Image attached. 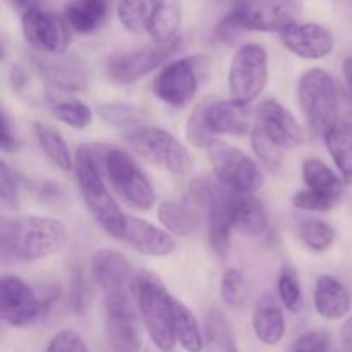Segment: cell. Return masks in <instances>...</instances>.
I'll return each mask as SVG.
<instances>
[{
    "label": "cell",
    "mask_w": 352,
    "mask_h": 352,
    "mask_svg": "<svg viewBox=\"0 0 352 352\" xmlns=\"http://www.w3.org/2000/svg\"><path fill=\"white\" fill-rule=\"evenodd\" d=\"M150 2H153V3H155V2H158V0H150Z\"/></svg>",
    "instance_id": "cell-51"
},
{
    "label": "cell",
    "mask_w": 352,
    "mask_h": 352,
    "mask_svg": "<svg viewBox=\"0 0 352 352\" xmlns=\"http://www.w3.org/2000/svg\"><path fill=\"white\" fill-rule=\"evenodd\" d=\"M302 179L308 191L327 201L337 205L344 192L342 181L333 174L332 168L318 158H308L302 164Z\"/></svg>",
    "instance_id": "cell-25"
},
{
    "label": "cell",
    "mask_w": 352,
    "mask_h": 352,
    "mask_svg": "<svg viewBox=\"0 0 352 352\" xmlns=\"http://www.w3.org/2000/svg\"><path fill=\"white\" fill-rule=\"evenodd\" d=\"M126 141L140 157L170 174L188 175L191 172V155L168 131L153 126H140L126 134Z\"/></svg>",
    "instance_id": "cell-8"
},
{
    "label": "cell",
    "mask_w": 352,
    "mask_h": 352,
    "mask_svg": "<svg viewBox=\"0 0 352 352\" xmlns=\"http://www.w3.org/2000/svg\"><path fill=\"white\" fill-rule=\"evenodd\" d=\"M96 110H98V116L107 124H112V126L117 127H133V129H136V127H140V122H143L144 119L140 107L131 105V103H102Z\"/></svg>",
    "instance_id": "cell-35"
},
{
    "label": "cell",
    "mask_w": 352,
    "mask_h": 352,
    "mask_svg": "<svg viewBox=\"0 0 352 352\" xmlns=\"http://www.w3.org/2000/svg\"><path fill=\"white\" fill-rule=\"evenodd\" d=\"M296 232L308 250L322 253L336 241V229L323 220H301L296 226Z\"/></svg>",
    "instance_id": "cell-33"
},
{
    "label": "cell",
    "mask_w": 352,
    "mask_h": 352,
    "mask_svg": "<svg viewBox=\"0 0 352 352\" xmlns=\"http://www.w3.org/2000/svg\"><path fill=\"white\" fill-rule=\"evenodd\" d=\"M232 192V189L208 177H198L191 182L192 199L206 210L210 246L220 258H226L229 253L230 234L234 230Z\"/></svg>",
    "instance_id": "cell-7"
},
{
    "label": "cell",
    "mask_w": 352,
    "mask_h": 352,
    "mask_svg": "<svg viewBox=\"0 0 352 352\" xmlns=\"http://www.w3.org/2000/svg\"><path fill=\"white\" fill-rule=\"evenodd\" d=\"M292 205L298 210H305V212H329V210H332L336 206L333 203L313 195L308 189H302V191L296 192L294 198H292Z\"/></svg>",
    "instance_id": "cell-44"
},
{
    "label": "cell",
    "mask_w": 352,
    "mask_h": 352,
    "mask_svg": "<svg viewBox=\"0 0 352 352\" xmlns=\"http://www.w3.org/2000/svg\"><path fill=\"white\" fill-rule=\"evenodd\" d=\"M340 122L352 127V93L340 91Z\"/></svg>",
    "instance_id": "cell-46"
},
{
    "label": "cell",
    "mask_w": 352,
    "mask_h": 352,
    "mask_svg": "<svg viewBox=\"0 0 352 352\" xmlns=\"http://www.w3.org/2000/svg\"><path fill=\"white\" fill-rule=\"evenodd\" d=\"M206 122L213 136H246L251 131V110L236 100L206 103Z\"/></svg>",
    "instance_id": "cell-20"
},
{
    "label": "cell",
    "mask_w": 352,
    "mask_h": 352,
    "mask_svg": "<svg viewBox=\"0 0 352 352\" xmlns=\"http://www.w3.org/2000/svg\"><path fill=\"white\" fill-rule=\"evenodd\" d=\"M158 219L175 236L191 237L199 229V215L191 203L164 201L158 208Z\"/></svg>",
    "instance_id": "cell-28"
},
{
    "label": "cell",
    "mask_w": 352,
    "mask_h": 352,
    "mask_svg": "<svg viewBox=\"0 0 352 352\" xmlns=\"http://www.w3.org/2000/svg\"><path fill=\"white\" fill-rule=\"evenodd\" d=\"M277 291H278V299L282 301V305L292 313L301 311L302 308V291H301V280H299V275L291 265H284V268L280 270L277 282Z\"/></svg>",
    "instance_id": "cell-37"
},
{
    "label": "cell",
    "mask_w": 352,
    "mask_h": 352,
    "mask_svg": "<svg viewBox=\"0 0 352 352\" xmlns=\"http://www.w3.org/2000/svg\"><path fill=\"white\" fill-rule=\"evenodd\" d=\"M251 144H253V150L256 153V157L260 158L261 164L272 172V174H278L282 170V165H284V150L278 146L277 143L270 140L267 134L263 133L260 126H256L251 134Z\"/></svg>",
    "instance_id": "cell-36"
},
{
    "label": "cell",
    "mask_w": 352,
    "mask_h": 352,
    "mask_svg": "<svg viewBox=\"0 0 352 352\" xmlns=\"http://www.w3.org/2000/svg\"><path fill=\"white\" fill-rule=\"evenodd\" d=\"M91 275L103 292V298L116 296H134L136 274L124 258L122 253L110 248H103L93 253Z\"/></svg>",
    "instance_id": "cell-16"
},
{
    "label": "cell",
    "mask_w": 352,
    "mask_h": 352,
    "mask_svg": "<svg viewBox=\"0 0 352 352\" xmlns=\"http://www.w3.org/2000/svg\"><path fill=\"white\" fill-rule=\"evenodd\" d=\"M330 349H332V337L322 330H311L298 337L287 352H330Z\"/></svg>",
    "instance_id": "cell-42"
},
{
    "label": "cell",
    "mask_w": 352,
    "mask_h": 352,
    "mask_svg": "<svg viewBox=\"0 0 352 352\" xmlns=\"http://www.w3.org/2000/svg\"><path fill=\"white\" fill-rule=\"evenodd\" d=\"M351 292L333 275H320L315 287V308L325 320H340L351 311Z\"/></svg>",
    "instance_id": "cell-21"
},
{
    "label": "cell",
    "mask_w": 352,
    "mask_h": 352,
    "mask_svg": "<svg viewBox=\"0 0 352 352\" xmlns=\"http://www.w3.org/2000/svg\"><path fill=\"white\" fill-rule=\"evenodd\" d=\"M232 227L244 237H258L268 229V213L253 195L232 192Z\"/></svg>",
    "instance_id": "cell-22"
},
{
    "label": "cell",
    "mask_w": 352,
    "mask_h": 352,
    "mask_svg": "<svg viewBox=\"0 0 352 352\" xmlns=\"http://www.w3.org/2000/svg\"><path fill=\"white\" fill-rule=\"evenodd\" d=\"M344 76H346L347 88H349V91L352 93V57H349L344 62Z\"/></svg>",
    "instance_id": "cell-49"
},
{
    "label": "cell",
    "mask_w": 352,
    "mask_h": 352,
    "mask_svg": "<svg viewBox=\"0 0 352 352\" xmlns=\"http://www.w3.org/2000/svg\"><path fill=\"white\" fill-rule=\"evenodd\" d=\"M174 333L184 351L203 352V330L195 313L179 299H174Z\"/></svg>",
    "instance_id": "cell-31"
},
{
    "label": "cell",
    "mask_w": 352,
    "mask_h": 352,
    "mask_svg": "<svg viewBox=\"0 0 352 352\" xmlns=\"http://www.w3.org/2000/svg\"><path fill=\"white\" fill-rule=\"evenodd\" d=\"M134 299L151 342L162 352L175 347L174 296L150 272H140L134 278Z\"/></svg>",
    "instance_id": "cell-3"
},
{
    "label": "cell",
    "mask_w": 352,
    "mask_h": 352,
    "mask_svg": "<svg viewBox=\"0 0 352 352\" xmlns=\"http://www.w3.org/2000/svg\"><path fill=\"white\" fill-rule=\"evenodd\" d=\"M258 126L282 150H294L305 141L298 119L277 100L261 102L258 107Z\"/></svg>",
    "instance_id": "cell-17"
},
{
    "label": "cell",
    "mask_w": 352,
    "mask_h": 352,
    "mask_svg": "<svg viewBox=\"0 0 352 352\" xmlns=\"http://www.w3.org/2000/svg\"><path fill=\"white\" fill-rule=\"evenodd\" d=\"M69 302H71V309L78 316L86 315L91 305V287L86 278L85 268L79 265L72 268L71 280H69Z\"/></svg>",
    "instance_id": "cell-38"
},
{
    "label": "cell",
    "mask_w": 352,
    "mask_h": 352,
    "mask_svg": "<svg viewBox=\"0 0 352 352\" xmlns=\"http://www.w3.org/2000/svg\"><path fill=\"white\" fill-rule=\"evenodd\" d=\"M33 2L34 0H12V3L16 7H19V9H30V7H33Z\"/></svg>",
    "instance_id": "cell-50"
},
{
    "label": "cell",
    "mask_w": 352,
    "mask_h": 352,
    "mask_svg": "<svg viewBox=\"0 0 352 352\" xmlns=\"http://www.w3.org/2000/svg\"><path fill=\"white\" fill-rule=\"evenodd\" d=\"M179 48H181V38H175L170 43H155L150 45V47L116 55L107 64V76L116 85H134L141 78H144L151 71L165 64V60L170 58Z\"/></svg>",
    "instance_id": "cell-14"
},
{
    "label": "cell",
    "mask_w": 352,
    "mask_h": 352,
    "mask_svg": "<svg viewBox=\"0 0 352 352\" xmlns=\"http://www.w3.org/2000/svg\"><path fill=\"white\" fill-rule=\"evenodd\" d=\"M150 0H120L117 6V16L127 31L134 34L148 33L151 9Z\"/></svg>",
    "instance_id": "cell-34"
},
{
    "label": "cell",
    "mask_w": 352,
    "mask_h": 352,
    "mask_svg": "<svg viewBox=\"0 0 352 352\" xmlns=\"http://www.w3.org/2000/svg\"><path fill=\"white\" fill-rule=\"evenodd\" d=\"M45 352H89L88 346L74 330H60L55 333Z\"/></svg>",
    "instance_id": "cell-43"
},
{
    "label": "cell",
    "mask_w": 352,
    "mask_h": 352,
    "mask_svg": "<svg viewBox=\"0 0 352 352\" xmlns=\"http://www.w3.org/2000/svg\"><path fill=\"white\" fill-rule=\"evenodd\" d=\"M206 103L196 107L189 116L188 124H186V136L188 141L196 148H208L215 141V136L210 131L208 122H206Z\"/></svg>",
    "instance_id": "cell-40"
},
{
    "label": "cell",
    "mask_w": 352,
    "mask_h": 352,
    "mask_svg": "<svg viewBox=\"0 0 352 352\" xmlns=\"http://www.w3.org/2000/svg\"><path fill=\"white\" fill-rule=\"evenodd\" d=\"M60 296L57 285L36 294L16 275H3L0 280V315L12 327H28L48 316Z\"/></svg>",
    "instance_id": "cell-5"
},
{
    "label": "cell",
    "mask_w": 352,
    "mask_h": 352,
    "mask_svg": "<svg viewBox=\"0 0 352 352\" xmlns=\"http://www.w3.org/2000/svg\"><path fill=\"white\" fill-rule=\"evenodd\" d=\"M100 162L113 191L131 208L148 212L155 205V191L144 172L124 150L100 144Z\"/></svg>",
    "instance_id": "cell-6"
},
{
    "label": "cell",
    "mask_w": 352,
    "mask_h": 352,
    "mask_svg": "<svg viewBox=\"0 0 352 352\" xmlns=\"http://www.w3.org/2000/svg\"><path fill=\"white\" fill-rule=\"evenodd\" d=\"M69 30L65 19L43 7L33 6L23 14L24 38L41 54H64L69 45Z\"/></svg>",
    "instance_id": "cell-15"
},
{
    "label": "cell",
    "mask_w": 352,
    "mask_h": 352,
    "mask_svg": "<svg viewBox=\"0 0 352 352\" xmlns=\"http://www.w3.org/2000/svg\"><path fill=\"white\" fill-rule=\"evenodd\" d=\"M120 241L146 256H168L177 248L174 236L168 230L129 215L126 217V229Z\"/></svg>",
    "instance_id": "cell-19"
},
{
    "label": "cell",
    "mask_w": 352,
    "mask_h": 352,
    "mask_svg": "<svg viewBox=\"0 0 352 352\" xmlns=\"http://www.w3.org/2000/svg\"><path fill=\"white\" fill-rule=\"evenodd\" d=\"M220 294H222V301L230 309H241L246 305L248 285L243 274L237 268H229L223 274L222 284H220Z\"/></svg>",
    "instance_id": "cell-39"
},
{
    "label": "cell",
    "mask_w": 352,
    "mask_h": 352,
    "mask_svg": "<svg viewBox=\"0 0 352 352\" xmlns=\"http://www.w3.org/2000/svg\"><path fill=\"white\" fill-rule=\"evenodd\" d=\"M33 131L40 148L55 167L60 168L62 172H69L71 168H74V160H72L67 143L58 131L43 122H34Z\"/></svg>",
    "instance_id": "cell-29"
},
{
    "label": "cell",
    "mask_w": 352,
    "mask_h": 352,
    "mask_svg": "<svg viewBox=\"0 0 352 352\" xmlns=\"http://www.w3.org/2000/svg\"><path fill=\"white\" fill-rule=\"evenodd\" d=\"M340 339H342V344L346 346V349L352 352V315L351 318L344 323L342 330H340Z\"/></svg>",
    "instance_id": "cell-48"
},
{
    "label": "cell",
    "mask_w": 352,
    "mask_h": 352,
    "mask_svg": "<svg viewBox=\"0 0 352 352\" xmlns=\"http://www.w3.org/2000/svg\"><path fill=\"white\" fill-rule=\"evenodd\" d=\"M340 91L339 85L323 69H309L299 78V105L315 136L325 138L340 122Z\"/></svg>",
    "instance_id": "cell-4"
},
{
    "label": "cell",
    "mask_w": 352,
    "mask_h": 352,
    "mask_svg": "<svg viewBox=\"0 0 352 352\" xmlns=\"http://www.w3.org/2000/svg\"><path fill=\"white\" fill-rule=\"evenodd\" d=\"M110 0H69L64 10V19L72 31L79 34H91L109 16Z\"/></svg>",
    "instance_id": "cell-23"
},
{
    "label": "cell",
    "mask_w": 352,
    "mask_h": 352,
    "mask_svg": "<svg viewBox=\"0 0 352 352\" xmlns=\"http://www.w3.org/2000/svg\"><path fill=\"white\" fill-rule=\"evenodd\" d=\"M208 158L220 184L243 195H253L263 184L258 165L246 153L226 141L215 140L208 148Z\"/></svg>",
    "instance_id": "cell-10"
},
{
    "label": "cell",
    "mask_w": 352,
    "mask_h": 352,
    "mask_svg": "<svg viewBox=\"0 0 352 352\" xmlns=\"http://www.w3.org/2000/svg\"><path fill=\"white\" fill-rule=\"evenodd\" d=\"M280 40L287 50L302 58H323L332 54L333 34L316 23H296L280 31Z\"/></svg>",
    "instance_id": "cell-18"
},
{
    "label": "cell",
    "mask_w": 352,
    "mask_h": 352,
    "mask_svg": "<svg viewBox=\"0 0 352 352\" xmlns=\"http://www.w3.org/2000/svg\"><path fill=\"white\" fill-rule=\"evenodd\" d=\"M205 67L206 58L203 55H189L168 62L153 79L155 96L175 109L189 105L198 93Z\"/></svg>",
    "instance_id": "cell-9"
},
{
    "label": "cell",
    "mask_w": 352,
    "mask_h": 352,
    "mask_svg": "<svg viewBox=\"0 0 352 352\" xmlns=\"http://www.w3.org/2000/svg\"><path fill=\"white\" fill-rule=\"evenodd\" d=\"M325 144L344 181L352 182V127L339 122L325 134Z\"/></svg>",
    "instance_id": "cell-30"
},
{
    "label": "cell",
    "mask_w": 352,
    "mask_h": 352,
    "mask_svg": "<svg viewBox=\"0 0 352 352\" xmlns=\"http://www.w3.org/2000/svg\"><path fill=\"white\" fill-rule=\"evenodd\" d=\"M52 112H54L55 119L74 127V129H85L93 120L91 109L74 96H55L52 100Z\"/></svg>",
    "instance_id": "cell-32"
},
{
    "label": "cell",
    "mask_w": 352,
    "mask_h": 352,
    "mask_svg": "<svg viewBox=\"0 0 352 352\" xmlns=\"http://www.w3.org/2000/svg\"><path fill=\"white\" fill-rule=\"evenodd\" d=\"M268 82V54L261 45L246 43L236 52L229 67V91L232 100L250 105Z\"/></svg>",
    "instance_id": "cell-11"
},
{
    "label": "cell",
    "mask_w": 352,
    "mask_h": 352,
    "mask_svg": "<svg viewBox=\"0 0 352 352\" xmlns=\"http://www.w3.org/2000/svg\"><path fill=\"white\" fill-rule=\"evenodd\" d=\"M0 199L9 210L19 206V177L7 162H0Z\"/></svg>",
    "instance_id": "cell-41"
},
{
    "label": "cell",
    "mask_w": 352,
    "mask_h": 352,
    "mask_svg": "<svg viewBox=\"0 0 352 352\" xmlns=\"http://www.w3.org/2000/svg\"><path fill=\"white\" fill-rule=\"evenodd\" d=\"M301 7L296 0H243L230 19L241 31H284L298 23Z\"/></svg>",
    "instance_id": "cell-12"
},
{
    "label": "cell",
    "mask_w": 352,
    "mask_h": 352,
    "mask_svg": "<svg viewBox=\"0 0 352 352\" xmlns=\"http://www.w3.org/2000/svg\"><path fill=\"white\" fill-rule=\"evenodd\" d=\"M134 296L105 298V332L112 352H141L140 315Z\"/></svg>",
    "instance_id": "cell-13"
},
{
    "label": "cell",
    "mask_w": 352,
    "mask_h": 352,
    "mask_svg": "<svg viewBox=\"0 0 352 352\" xmlns=\"http://www.w3.org/2000/svg\"><path fill=\"white\" fill-rule=\"evenodd\" d=\"M253 330L265 346H275L284 339L285 318L282 308L270 294L260 299L253 315Z\"/></svg>",
    "instance_id": "cell-24"
},
{
    "label": "cell",
    "mask_w": 352,
    "mask_h": 352,
    "mask_svg": "<svg viewBox=\"0 0 352 352\" xmlns=\"http://www.w3.org/2000/svg\"><path fill=\"white\" fill-rule=\"evenodd\" d=\"M203 340V352H239L229 320L215 306L206 315Z\"/></svg>",
    "instance_id": "cell-27"
},
{
    "label": "cell",
    "mask_w": 352,
    "mask_h": 352,
    "mask_svg": "<svg viewBox=\"0 0 352 352\" xmlns=\"http://www.w3.org/2000/svg\"><path fill=\"white\" fill-rule=\"evenodd\" d=\"M10 85L17 93H23L28 86V74L21 65H12L10 67Z\"/></svg>",
    "instance_id": "cell-47"
},
{
    "label": "cell",
    "mask_w": 352,
    "mask_h": 352,
    "mask_svg": "<svg viewBox=\"0 0 352 352\" xmlns=\"http://www.w3.org/2000/svg\"><path fill=\"white\" fill-rule=\"evenodd\" d=\"M181 24V9L177 0H158L151 7L148 34L157 45L170 43L177 36Z\"/></svg>",
    "instance_id": "cell-26"
},
{
    "label": "cell",
    "mask_w": 352,
    "mask_h": 352,
    "mask_svg": "<svg viewBox=\"0 0 352 352\" xmlns=\"http://www.w3.org/2000/svg\"><path fill=\"white\" fill-rule=\"evenodd\" d=\"M0 146H2V151H6V153H12L19 146L16 129H14V122L10 120L6 109L2 110V136H0Z\"/></svg>",
    "instance_id": "cell-45"
},
{
    "label": "cell",
    "mask_w": 352,
    "mask_h": 352,
    "mask_svg": "<svg viewBox=\"0 0 352 352\" xmlns=\"http://www.w3.org/2000/svg\"><path fill=\"white\" fill-rule=\"evenodd\" d=\"M67 243V227L50 217L3 220L0 254L3 261H36L60 251Z\"/></svg>",
    "instance_id": "cell-1"
},
{
    "label": "cell",
    "mask_w": 352,
    "mask_h": 352,
    "mask_svg": "<svg viewBox=\"0 0 352 352\" xmlns=\"http://www.w3.org/2000/svg\"><path fill=\"white\" fill-rule=\"evenodd\" d=\"M74 170L79 192H81L93 219L100 223V227L107 234L116 239H122L127 215H124L103 181L100 144L98 146L82 144L78 148L74 157Z\"/></svg>",
    "instance_id": "cell-2"
}]
</instances>
